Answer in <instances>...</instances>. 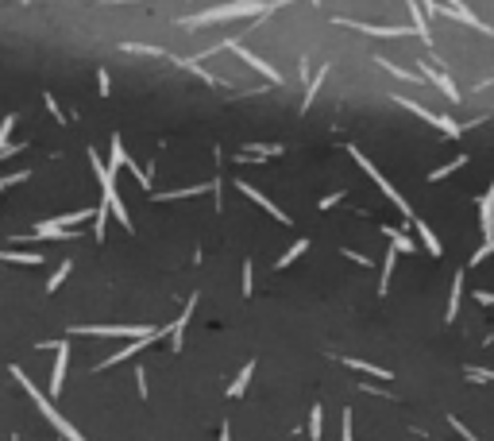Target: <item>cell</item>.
<instances>
[{
	"label": "cell",
	"instance_id": "d6986e66",
	"mask_svg": "<svg viewBox=\"0 0 494 441\" xmlns=\"http://www.w3.org/2000/svg\"><path fill=\"white\" fill-rule=\"evenodd\" d=\"M409 16H414V31L425 39V43H433V31H429V23H425V16H421V4L417 0H409Z\"/></svg>",
	"mask_w": 494,
	"mask_h": 441
},
{
	"label": "cell",
	"instance_id": "83f0119b",
	"mask_svg": "<svg viewBox=\"0 0 494 441\" xmlns=\"http://www.w3.org/2000/svg\"><path fill=\"white\" fill-rule=\"evenodd\" d=\"M174 62H178V66H182V70L197 74V78H201L205 86H217V78H212V74H205V70H201V62H193V59H174Z\"/></svg>",
	"mask_w": 494,
	"mask_h": 441
},
{
	"label": "cell",
	"instance_id": "3957f363",
	"mask_svg": "<svg viewBox=\"0 0 494 441\" xmlns=\"http://www.w3.org/2000/svg\"><path fill=\"white\" fill-rule=\"evenodd\" d=\"M348 155H351V159H356V163H359V170H363V175L370 178V182H375V186H378V190H382V194H386V198H390V206H398V209H402V213H406L409 220H414V209H409V201H406V198H402V194H398V190H394V186H390V182H386V175H382V170H378V167H375V163H370V159H367V155H363V151H359V147H356V143H348Z\"/></svg>",
	"mask_w": 494,
	"mask_h": 441
},
{
	"label": "cell",
	"instance_id": "4fadbf2b",
	"mask_svg": "<svg viewBox=\"0 0 494 441\" xmlns=\"http://www.w3.org/2000/svg\"><path fill=\"white\" fill-rule=\"evenodd\" d=\"M28 240H70L73 233H66V228H59L54 220H43V225H35L31 233H23Z\"/></svg>",
	"mask_w": 494,
	"mask_h": 441
},
{
	"label": "cell",
	"instance_id": "ac0fdd59",
	"mask_svg": "<svg viewBox=\"0 0 494 441\" xmlns=\"http://www.w3.org/2000/svg\"><path fill=\"white\" fill-rule=\"evenodd\" d=\"M247 155H255V159H267V155H282V143H243L240 159H247Z\"/></svg>",
	"mask_w": 494,
	"mask_h": 441
},
{
	"label": "cell",
	"instance_id": "1f68e13d",
	"mask_svg": "<svg viewBox=\"0 0 494 441\" xmlns=\"http://www.w3.org/2000/svg\"><path fill=\"white\" fill-rule=\"evenodd\" d=\"M104 225H109V206L101 201V209H97V217H93V236L97 240H104Z\"/></svg>",
	"mask_w": 494,
	"mask_h": 441
},
{
	"label": "cell",
	"instance_id": "6da1fadb",
	"mask_svg": "<svg viewBox=\"0 0 494 441\" xmlns=\"http://www.w3.org/2000/svg\"><path fill=\"white\" fill-rule=\"evenodd\" d=\"M290 0H228V4H212L205 8L201 16H182V28H205V23H228L236 20V16H267V12H278V8H286Z\"/></svg>",
	"mask_w": 494,
	"mask_h": 441
},
{
	"label": "cell",
	"instance_id": "9a60e30c",
	"mask_svg": "<svg viewBox=\"0 0 494 441\" xmlns=\"http://www.w3.org/2000/svg\"><path fill=\"white\" fill-rule=\"evenodd\" d=\"M209 190H217V194H220V178H217V182H209V186H189V190H167V194H155V201H174V198H197V194H209Z\"/></svg>",
	"mask_w": 494,
	"mask_h": 441
},
{
	"label": "cell",
	"instance_id": "4dcf8cb0",
	"mask_svg": "<svg viewBox=\"0 0 494 441\" xmlns=\"http://www.w3.org/2000/svg\"><path fill=\"white\" fill-rule=\"evenodd\" d=\"M120 47H124V51H131V54H155V59L167 54L162 47H151V43H120Z\"/></svg>",
	"mask_w": 494,
	"mask_h": 441
},
{
	"label": "cell",
	"instance_id": "f546056e",
	"mask_svg": "<svg viewBox=\"0 0 494 441\" xmlns=\"http://www.w3.org/2000/svg\"><path fill=\"white\" fill-rule=\"evenodd\" d=\"M70 267H73L70 259H62V264H59V271H54V275H51V283H47V294H54V290L62 287V283H66V275H70Z\"/></svg>",
	"mask_w": 494,
	"mask_h": 441
},
{
	"label": "cell",
	"instance_id": "f6af8a7d",
	"mask_svg": "<svg viewBox=\"0 0 494 441\" xmlns=\"http://www.w3.org/2000/svg\"><path fill=\"white\" fill-rule=\"evenodd\" d=\"M421 8H425L429 16H436V12H440V4H436V0H421Z\"/></svg>",
	"mask_w": 494,
	"mask_h": 441
},
{
	"label": "cell",
	"instance_id": "d4e9b609",
	"mask_svg": "<svg viewBox=\"0 0 494 441\" xmlns=\"http://www.w3.org/2000/svg\"><path fill=\"white\" fill-rule=\"evenodd\" d=\"M325 78H328V66H320L317 78L306 86V97H301V112H309V105H313V97H317V89H320V81H325Z\"/></svg>",
	"mask_w": 494,
	"mask_h": 441
},
{
	"label": "cell",
	"instance_id": "c3c4849f",
	"mask_svg": "<svg viewBox=\"0 0 494 441\" xmlns=\"http://www.w3.org/2000/svg\"><path fill=\"white\" fill-rule=\"evenodd\" d=\"M109 4H120V0H109Z\"/></svg>",
	"mask_w": 494,
	"mask_h": 441
},
{
	"label": "cell",
	"instance_id": "bcb514c9",
	"mask_svg": "<svg viewBox=\"0 0 494 441\" xmlns=\"http://www.w3.org/2000/svg\"><path fill=\"white\" fill-rule=\"evenodd\" d=\"M220 441H232V430L228 426H220Z\"/></svg>",
	"mask_w": 494,
	"mask_h": 441
},
{
	"label": "cell",
	"instance_id": "e575fe53",
	"mask_svg": "<svg viewBox=\"0 0 494 441\" xmlns=\"http://www.w3.org/2000/svg\"><path fill=\"white\" fill-rule=\"evenodd\" d=\"M255 290V271H251V259L243 264V294H251Z\"/></svg>",
	"mask_w": 494,
	"mask_h": 441
},
{
	"label": "cell",
	"instance_id": "f35d334b",
	"mask_svg": "<svg viewBox=\"0 0 494 441\" xmlns=\"http://www.w3.org/2000/svg\"><path fill=\"white\" fill-rule=\"evenodd\" d=\"M467 380H475V383H487V380H494V372H483V368H471V372H467Z\"/></svg>",
	"mask_w": 494,
	"mask_h": 441
},
{
	"label": "cell",
	"instance_id": "74e56055",
	"mask_svg": "<svg viewBox=\"0 0 494 441\" xmlns=\"http://www.w3.org/2000/svg\"><path fill=\"white\" fill-rule=\"evenodd\" d=\"M344 256H348L351 264H359V267H370V259L363 256V252H351V248H344Z\"/></svg>",
	"mask_w": 494,
	"mask_h": 441
},
{
	"label": "cell",
	"instance_id": "7c38bea8",
	"mask_svg": "<svg viewBox=\"0 0 494 441\" xmlns=\"http://www.w3.org/2000/svg\"><path fill=\"white\" fill-rule=\"evenodd\" d=\"M193 306H197V294L186 302V310L178 314V322L170 325V345H174V353H182V345H186V325H189V314H193Z\"/></svg>",
	"mask_w": 494,
	"mask_h": 441
},
{
	"label": "cell",
	"instance_id": "7dc6e473",
	"mask_svg": "<svg viewBox=\"0 0 494 441\" xmlns=\"http://www.w3.org/2000/svg\"><path fill=\"white\" fill-rule=\"evenodd\" d=\"M309 4H320V0H309Z\"/></svg>",
	"mask_w": 494,
	"mask_h": 441
},
{
	"label": "cell",
	"instance_id": "277c9868",
	"mask_svg": "<svg viewBox=\"0 0 494 441\" xmlns=\"http://www.w3.org/2000/svg\"><path fill=\"white\" fill-rule=\"evenodd\" d=\"M394 105L398 109H406V112H414V117H421L425 124H433V128H440L448 140H459V124L456 120H448V117H440V112H433V109H425V105H417V101H409V97H402V93H394Z\"/></svg>",
	"mask_w": 494,
	"mask_h": 441
},
{
	"label": "cell",
	"instance_id": "5b68a950",
	"mask_svg": "<svg viewBox=\"0 0 494 441\" xmlns=\"http://www.w3.org/2000/svg\"><path fill=\"white\" fill-rule=\"evenodd\" d=\"M159 325H73L70 333H85V337H151Z\"/></svg>",
	"mask_w": 494,
	"mask_h": 441
},
{
	"label": "cell",
	"instance_id": "603a6c76",
	"mask_svg": "<svg viewBox=\"0 0 494 441\" xmlns=\"http://www.w3.org/2000/svg\"><path fill=\"white\" fill-rule=\"evenodd\" d=\"M306 252H309V240H294L290 248H286L282 256H278V264H275V267H290L294 259H298V256H306Z\"/></svg>",
	"mask_w": 494,
	"mask_h": 441
},
{
	"label": "cell",
	"instance_id": "60d3db41",
	"mask_svg": "<svg viewBox=\"0 0 494 441\" xmlns=\"http://www.w3.org/2000/svg\"><path fill=\"white\" fill-rule=\"evenodd\" d=\"M47 109H51V117H54V120H66V117H62V109L54 105V97H51V93H47Z\"/></svg>",
	"mask_w": 494,
	"mask_h": 441
},
{
	"label": "cell",
	"instance_id": "7402d4cb",
	"mask_svg": "<svg viewBox=\"0 0 494 441\" xmlns=\"http://www.w3.org/2000/svg\"><path fill=\"white\" fill-rule=\"evenodd\" d=\"M0 259H4V264H28V267L43 264V256H39V252H0Z\"/></svg>",
	"mask_w": 494,
	"mask_h": 441
},
{
	"label": "cell",
	"instance_id": "9c48e42d",
	"mask_svg": "<svg viewBox=\"0 0 494 441\" xmlns=\"http://www.w3.org/2000/svg\"><path fill=\"white\" fill-rule=\"evenodd\" d=\"M162 333H167V329H155L151 337H139V341H131V345H124L120 353H112L109 360H101V364H97V372H104V368H112V364H124V360H128V356H135L139 348H147V345H151V341H159Z\"/></svg>",
	"mask_w": 494,
	"mask_h": 441
},
{
	"label": "cell",
	"instance_id": "2e32d148",
	"mask_svg": "<svg viewBox=\"0 0 494 441\" xmlns=\"http://www.w3.org/2000/svg\"><path fill=\"white\" fill-rule=\"evenodd\" d=\"M414 228H417V233H421V244H425V248L433 252V256H444V244H440V236H436L433 228L425 225V220H417V217H414Z\"/></svg>",
	"mask_w": 494,
	"mask_h": 441
},
{
	"label": "cell",
	"instance_id": "ffe728a7",
	"mask_svg": "<svg viewBox=\"0 0 494 441\" xmlns=\"http://www.w3.org/2000/svg\"><path fill=\"white\" fill-rule=\"evenodd\" d=\"M251 372H255V360H247V364H243V372L236 375V383L228 387V399H240V395H243V391H247V383H251Z\"/></svg>",
	"mask_w": 494,
	"mask_h": 441
},
{
	"label": "cell",
	"instance_id": "ba28073f",
	"mask_svg": "<svg viewBox=\"0 0 494 441\" xmlns=\"http://www.w3.org/2000/svg\"><path fill=\"white\" fill-rule=\"evenodd\" d=\"M479 225H483V244L494 248V182L487 186V194L479 201Z\"/></svg>",
	"mask_w": 494,
	"mask_h": 441
},
{
	"label": "cell",
	"instance_id": "8fae6325",
	"mask_svg": "<svg viewBox=\"0 0 494 441\" xmlns=\"http://www.w3.org/2000/svg\"><path fill=\"white\" fill-rule=\"evenodd\" d=\"M54 372H51V395H59L62 383H66V368H70V345L66 341H54Z\"/></svg>",
	"mask_w": 494,
	"mask_h": 441
},
{
	"label": "cell",
	"instance_id": "4316f807",
	"mask_svg": "<svg viewBox=\"0 0 494 441\" xmlns=\"http://www.w3.org/2000/svg\"><path fill=\"white\" fill-rule=\"evenodd\" d=\"M382 233L390 236V248H394V252H402V256H406V252H414V248H417V244L409 240V236H402L398 228H382Z\"/></svg>",
	"mask_w": 494,
	"mask_h": 441
},
{
	"label": "cell",
	"instance_id": "e0dca14e",
	"mask_svg": "<svg viewBox=\"0 0 494 441\" xmlns=\"http://www.w3.org/2000/svg\"><path fill=\"white\" fill-rule=\"evenodd\" d=\"M344 364H348V368H356V372L375 375V380H394V372H386V368H378V364H367V360H356V356H344Z\"/></svg>",
	"mask_w": 494,
	"mask_h": 441
},
{
	"label": "cell",
	"instance_id": "52a82bcc",
	"mask_svg": "<svg viewBox=\"0 0 494 441\" xmlns=\"http://www.w3.org/2000/svg\"><path fill=\"white\" fill-rule=\"evenodd\" d=\"M236 190H240L247 201H255V206H259V209H267V213L275 217L278 225H290V213H286V209H278V206H275V201H270V198H267V194H263V190H255V186L247 182V178H240V182H236Z\"/></svg>",
	"mask_w": 494,
	"mask_h": 441
},
{
	"label": "cell",
	"instance_id": "f1b7e54d",
	"mask_svg": "<svg viewBox=\"0 0 494 441\" xmlns=\"http://www.w3.org/2000/svg\"><path fill=\"white\" fill-rule=\"evenodd\" d=\"M375 62H378V66H382V70H390L394 78H402V81H425V78H414V74H409V70H402L398 62H390V59H375Z\"/></svg>",
	"mask_w": 494,
	"mask_h": 441
},
{
	"label": "cell",
	"instance_id": "d590c367",
	"mask_svg": "<svg viewBox=\"0 0 494 441\" xmlns=\"http://www.w3.org/2000/svg\"><path fill=\"white\" fill-rule=\"evenodd\" d=\"M448 422H452V430H456V434H464V441H479V437H475V434H471V430H467L459 418H448Z\"/></svg>",
	"mask_w": 494,
	"mask_h": 441
},
{
	"label": "cell",
	"instance_id": "8992f818",
	"mask_svg": "<svg viewBox=\"0 0 494 441\" xmlns=\"http://www.w3.org/2000/svg\"><path fill=\"white\" fill-rule=\"evenodd\" d=\"M336 28H351V31H363V35H375V39H406L414 28H375V23H359V20H348V16H332Z\"/></svg>",
	"mask_w": 494,
	"mask_h": 441
},
{
	"label": "cell",
	"instance_id": "484cf974",
	"mask_svg": "<svg viewBox=\"0 0 494 441\" xmlns=\"http://www.w3.org/2000/svg\"><path fill=\"white\" fill-rule=\"evenodd\" d=\"M459 294H464V271L456 275V283H452V294H448V314H444V317H448V322H452V317L459 314Z\"/></svg>",
	"mask_w": 494,
	"mask_h": 441
},
{
	"label": "cell",
	"instance_id": "d6a6232c",
	"mask_svg": "<svg viewBox=\"0 0 494 441\" xmlns=\"http://www.w3.org/2000/svg\"><path fill=\"white\" fill-rule=\"evenodd\" d=\"M320 426H325V411H320V406H313V411H309V437L313 441L320 437Z\"/></svg>",
	"mask_w": 494,
	"mask_h": 441
},
{
	"label": "cell",
	"instance_id": "7a4b0ae2",
	"mask_svg": "<svg viewBox=\"0 0 494 441\" xmlns=\"http://www.w3.org/2000/svg\"><path fill=\"white\" fill-rule=\"evenodd\" d=\"M12 375H16V383H20V387L28 391V395H31V403H35L39 411H43V418L51 422V426L59 430V434H62L66 441H85V437L78 434V426H70V422H66L59 411H54V403H51V399H47V395H43V391H39V387H35V383H31V375L23 372V368H12Z\"/></svg>",
	"mask_w": 494,
	"mask_h": 441
},
{
	"label": "cell",
	"instance_id": "30bf717a",
	"mask_svg": "<svg viewBox=\"0 0 494 441\" xmlns=\"http://www.w3.org/2000/svg\"><path fill=\"white\" fill-rule=\"evenodd\" d=\"M232 51L240 54V59H243V62H247V66H251V70H259L263 78L270 81V86H282V81H286V78H282V70H275V66H270V62H263L259 54H251V51H247V47H232Z\"/></svg>",
	"mask_w": 494,
	"mask_h": 441
},
{
	"label": "cell",
	"instance_id": "8d00e7d4",
	"mask_svg": "<svg viewBox=\"0 0 494 441\" xmlns=\"http://www.w3.org/2000/svg\"><path fill=\"white\" fill-rule=\"evenodd\" d=\"M344 201V190H336V194H328V198H320V209H332V206H340Z\"/></svg>",
	"mask_w": 494,
	"mask_h": 441
},
{
	"label": "cell",
	"instance_id": "44dd1931",
	"mask_svg": "<svg viewBox=\"0 0 494 441\" xmlns=\"http://www.w3.org/2000/svg\"><path fill=\"white\" fill-rule=\"evenodd\" d=\"M394 264H398V252H386V259H382V275H378V294H386L390 290V275H394Z\"/></svg>",
	"mask_w": 494,
	"mask_h": 441
},
{
	"label": "cell",
	"instance_id": "b9f144b4",
	"mask_svg": "<svg viewBox=\"0 0 494 441\" xmlns=\"http://www.w3.org/2000/svg\"><path fill=\"white\" fill-rule=\"evenodd\" d=\"M97 78H101V97H109V89H112V81H109V74H104V70H101V74H97Z\"/></svg>",
	"mask_w": 494,
	"mask_h": 441
},
{
	"label": "cell",
	"instance_id": "ee69618b",
	"mask_svg": "<svg viewBox=\"0 0 494 441\" xmlns=\"http://www.w3.org/2000/svg\"><path fill=\"white\" fill-rule=\"evenodd\" d=\"M475 298H479L483 306H494V294H490V290H479V294H475Z\"/></svg>",
	"mask_w": 494,
	"mask_h": 441
},
{
	"label": "cell",
	"instance_id": "836d02e7",
	"mask_svg": "<svg viewBox=\"0 0 494 441\" xmlns=\"http://www.w3.org/2000/svg\"><path fill=\"white\" fill-rule=\"evenodd\" d=\"M31 178V170H16V175H4L0 178V190H8V186H16V182H28Z\"/></svg>",
	"mask_w": 494,
	"mask_h": 441
},
{
	"label": "cell",
	"instance_id": "7bdbcfd3",
	"mask_svg": "<svg viewBox=\"0 0 494 441\" xmlns=\"http://www.w3.org/2000/svg\"><path fill=\"white\" fill-rule=\"evenodd\" d=\"M135 383H139V395H147V372H143V368L135 372Z\"/></svg>",
	"mask_w": 494,
	"mask_h": 441
},
{
	"label": "cell",
	"instance_id": "5bb4252c",
	"mask_svg": "<svg viewBox=\"0 0 494 441\" xmlns=\"http://www.w3.org/2000/svg\"><path fill=\"white\" fill-rule=\"evenodd\" d=\"M421 70L429 74V78H433V86L440 89V93L448 97V101H459V89H456V86H452V81H448V74H444V70H433L429 62H421Z\"/></svg>",
	"mask_w": 494,
	"mask_h": 441
},
{
	"label": "cell",
	"instance_id": "ab89813d",
	"mask_svg": "<svg viewBox=\"0 0 494 441\" xmlns=\"http://www.w3.org/2000/svg\"><path fill=\"white\" fill-rule=\"evenodd\" d=\"M340 441H351V411H344V434Z\"/></svg>",
	"mask_w": 494,
	"mask_h": 441
},
{
	"label": "cell",
	"instance_id": "cb8c5ba5",
	"mask_svg": "<svg viewBox=\"0 0 494 441\" xmlns=\"http://www.w3.org/2000/svg\"><path fill=\"white\" fill-rule=\"evenodd\" d=\"M459 167H467V155H456V159H452V163H444V167L429 170V182H440V178H448L452 170H459Z\"/></svg>",
	"mask_w": 494,
	"mask_h": 441
}]
</instances>
